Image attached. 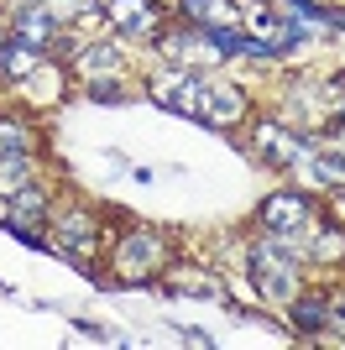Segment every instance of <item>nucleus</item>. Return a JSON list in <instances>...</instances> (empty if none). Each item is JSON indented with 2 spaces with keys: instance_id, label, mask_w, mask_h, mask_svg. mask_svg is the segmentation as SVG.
Listing matches in <instances>:
<instances>
[{
  "instance_id": "2eb2a0df",
  "label": "nucleus",
  "mask_w": 345,
  "mask_h": 350,
  "mask_svg": "<svg viewBox=\"0 0 345 350\" xmlns=\"http://www.w3.org/2000/svg\"><path fill=\"white\" fill-rule=\"evenodd\" d=\"M314 178H319V183H340V189H345V157H340V152L314 157Z\"/></svg>"
},
{
  "instance_id": "f8f14e48",
  "label": "nucleus",
  "mask_w": 345,
  "mask_h": 350,
  "mask_svg": "<svg viewBox=\"0 0 345 350\" xmlns=\"http://www.w3.org/2000/svg\"><path fill=\"white\" fill-rule=\"evenodd\" d=\"M324 319H330V308L319 304V298H293V324H298L303 335H314V329H324Z\"/></svg>"
},
{
  "instance_id": "7ed1b4c3",
  "label": "nucleus",
  "mask_w": 345,
  "mask_h": 350,
  "mask_svg": "<svg viewBox=\"0 0 345 350\" xmlns=\"http://www.w3.org/2000/svg\"><path fill=\"white\" fill-rule=\"evenodd\" d=\"M309 219H314V204L303 199V193H272L267 204H261V225L277 235H298L309 230Z\"/></svg>"
},
{
  "instance_id": "412c9836",
  "label": "nucleus",
  "mask_w": 345,
  "mask_h": 350,
  "mask_svg": "<svg viewBox=\"0 0 345 350\" xmlns=\"http://www.w3.org/2000/svg\"><path fill=\"white\" fill-rule=\"evenodd\" d=\"M340 157H345V136H340Z\"/></svg>"
},
{
  "instance_id": "1a4fd4ad",
  "label": "nucleus",
  "mask_w": 345,
  "mask_h": 350,
  "mask_svg": "<svg viewBox=\"0 0 345 350\" xmlns=\"http://www.w3.org/2000/svg\"><path fill=\"white\" fill-rule=\"evenodd\" d=\"M183 16L209 21V27H235V21H241V5H235V0H183Z\"/></svg>"
},
{
  "instance_id": "423d86ee",
  "label": "nucleus",
  "mask_w": 345,
  "mask_h": 350,
  "mask_svg": "<svg viewBox=\"0 0 345 350\" xmlns=\"http://www.w3.org/2000/svg\"><path fill=\"white\" fill-rule=\"evenodd\" d=\"M246 110V94L230 84H204V105H199V120L204 126H235Z\"/></svg>"
},
{
  "instance_id": "f257e3e1",
  "label": "nucleus",
  "mask_w": 345,
  "mask_h": 350,
  "mask_svg": "<svg viewBox=\"0 0 345 350\" xmlns=\"http://www.w3.org/2000/svg\"><path fill=\"white\" fill-rule=\"evenodd\" d=\"M251 278H257V288L267 293V298H293V288H298V267H293L288 246L261 241V246H251Z\"/></svg>"
},
{
  "instance_id": "6ab92c4d",
  "label": "nucleus",
  "mask_w": 345,
  "mask_h": 350,
  "mask_svg": "<svg viewBox=\"0 0 345 350\" xmlns=\"http://www.w3.org/2000/svg\"><path fill=\"white\" fill-rule=\"evenodd\" d=\"M330 27H340V31H345V11H330Z\"/></svg>"
},
{
  "instance_id": "20e7f679",
  "label": "nucleus",
  "mask_w": 345,
  "mask_h": 350,
  "mask_svg": "<svg viewBox=\"0 0 345 350\" xmlns=\"http://www.w3.org/2000/svg\"><path fill=\"white\" fill-rule=\"evenodd\" d=\"M257 152L272 157V167H298V157L309 152V136H293V131H283L277 120H261L257 126Z\"/></svg>"
},
{
  "instance_id": "4be33fe9",
  "label": "nucleus",
  "mask_w": 345,
  "mask_h": 350,
  "mask_svg": "<svg viewBox=\"0 0 345 350\" xmlns=\"http://www.w3.org/2000/svg\"><path fill=\"white\" fill-rule=\"evenodd\" d=\"M340 324H345V308H340Z\"/></svg>"
},
{
  "instance_id": "ddd939ff",
  "label": "nucleus",
  "mask_w": 345,
  "mask_h": 350,
  "mask_svg": "<svg viewBox=\"0 0 345 350\" xmlns=\"http://www.w3.org/2000/svg\"><path fill=\"white\" fill-rule=\"evenodd\" d=\"M89 241H94V225H89L84 209L63 219V246H68V251H89Z\"/></svg>"
},
{
  "instance_id": "9b49d317",
  "label": "nucleus",
  "mask_w": 345,
  "mask_h": 350,
  "mask_svg": "<svg viewBox=\"0 0 345 350\" xmlns=\"http://www.w3.org/2000/svg\"><path fill=\"white\" fill-rule=\"evenodd\" d=\"M0 73L5 79H31L37 73V47H27V42H5V58H0Z\"/></svg>"
},
{
  "instance_id": "39448f33",
  "label": "nucleus",
  "mask_w": 345,
  "mask_h": 350,
  "mask_svg": "<svg viewBox=\"0 0 345 350\" xmlns=\"http://www.w3.org/2000/svg\"><path fill=\"white\" fill-rule=\"evenodd\" d=\"M162 256H168V251H162L157 235H126V241H120V262H115V267H120V278H152Z\"/></svg>"
},
{
  "instance_id": "aec40b11",
  "label": "nucleus",
  "mask_w": 345,
  "mask_h": 350,
  "mask_svg": "<svg viewBox=\"0 0 345 350\" xmlns=\"http://www.w3.org/2000/svg\"><path fill=\"white\" fill-rule=\"evenodd\" d=\"M5 42H11V37H0V58H5Z\"/></svg>"
},
{
  "instance_id": "dca6fc26",
  "label": "nucleus",
  "mask_w": 345,
  "mask_h": 350,
  "mask_svg": "<svg viewBox=\"0 0 345 350\" xmlns=\"http://www.w3.org/2000/svg\"><path fill=\"white\" fill-rule=\"evenodd\" d=\"M79 63H84V73H94V68H120V53H115V47H84V53H79Z\"/></svg>"
},
{
  "instance_id": "6e6552de",
  "label": "nucleus",
  "mask_w": 345,
  "mask_h": 350,
  "mask_svg": "<svg viewBox=\"0 0 345 350\" xmlns=\"http://www.w3.org/2000/svg\"><path fill=\"white\" fill-rule=\"evenodd\" d=\"M110 21L120 31H152V21H157V11H152V5H146V0H110Z\"/></svg>"
},
{
  "instance_id": "0eeeda50",
  "label": "nucleus",
  "mask_w": 345,
  "mask_h": 350,
  "mask_svg": "<svg viewBox=\"0 0 345 350\" xmlns=\"http://www.w3.org/2000/svg\"><path fill=\"white\" fill-rule=\"evenodd\" d=\"M16 42L47 47V42H53V16H47V11H31V5H16Z\"/></svg>"
},
{
  "instance_id": "f3484780",
  "label": "nucleus",
  "mask_w": 345,
  "mask_h": 350,
  "mask_svg": "<svg viewBox=\"0 0 345 350\" xmlns=\"http://www.w3.org/2000/svg\"><path fill=\"white\" fill-rule=\"evenodd\" d=\"M345 246V241H340V235H335V230H324V235H319V256H335V251H340Z\"/></svg>"
},
{
  "instance_id": "f03ea898",
  "label": "nucleus",
  "mask_w": 345,
  "mask_h": 350,
  "mask_svg": "<svg viewBox=\"0 0 345 350\" xmlns=\"http://www.w3.org/2000/svg\"><path fill=\"white\" fill-rule=\"evenodd\" d=\"M152 100L168 105V110H183V116H199V105H204V79H194L188 68H172V73H162L157 84H152Z\"/></svg>"
},
{
  "instance_id": "4468645a",
  "label": "nucleus",
  "mask_w": 345,
  "mask_h": 350,
  "mask_svg": "<svg viewBox=\"0 0 345 350\" xmlns=\"http://www.w3.org/2000/svg\"><path fill=\"white\" fill-rule=\"evenodd\" d=\"M27 146H31V136L21 120H0V157H21Z\"/></svg>"
},
{
  "instance_id": "9d476101",
  "label": "nucleus",
  "mask_w": 345,
  "mask_h": 350,
  "mask_svg": "<svg viewBox=\"0 0 345 350\" xmlns=\"http://www.w3.org/2000/svg\"><path fill=\"white\" fill-rule=\"evenodd\" d=\"M5 219H11V225H27L31 230V219H47V199L37 189H16L11 193V209H5Z\"/></svg>"
},
{
  "instance_id": "a211bd4d",
  "label": "nucleus",
  "mask_w": 345,
  "mask_h": 350,
  "mask_svg": "<svg viewBox=\"0 0 345 350\" xmlns=\"http://www.w3.org/2000/svg\"><path fill=\"white\" fill-rule=\"evenodd\" d=\"M73 11H94V5H100V0H68Z\"/></svg>"
}]
</instances>
